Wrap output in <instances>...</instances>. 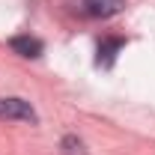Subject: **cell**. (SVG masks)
<instances>
[{
	"instance_id": "cell-1",
	"label": "cell",
	"mask_w": 155,
	"mask_h": 155,
	"mask_svg": "<svg viewBox=\"0 0 155 155\" xmlns=\"http://www.w3.org/2000/svg\"><path fill=\"white\" fill-rule=\"evenodd\" d=\"M0 119H21V122H36L39 116L24 98H0Z\"/></svg>"
},
{
	"instance_id": "cell-2",
	"label": "cell",
	"mask_w": 155,
	"mask_h": 155,
	"mask_svg": "<svg viewBox=\"0 0 155 155\" xmlns=\"http://www.w3.org/2000/svg\"><path fill=\"white\" fill-rule=\"evenodd\" d=\"M125 9V0H84V12L93 18H114Z\"/></svg>"
},
{
	"instance_id": "cell-3",
	"label": "cell",
	"mask_w": 155,
	"mask_h": 155,
	"mask_svg": "<svg viewBox=\"0 0 155 155\" xmlns=\"http://www.w3.org/2000/svg\"><path fill=\"white\" fill-rule=\"evenodd\" d=\"M122 45H125V42H122V39H101V45H98V66H104V69H107V66H114V60H116V54H119V51H122Z\"/></svg>"
},
{
	"instance_id": "cell-4",
	"label": "cell",
	"mask_w": 155,
	"mask_h": 155,
	"mask_svg": "<svg viewBox=\"0 0 155 155\" xmlns=\"http://www.w3.org/2000/svg\"><path fill=\"white\" fill-rule=\"evenodd\" d=\"M9 45H12V51L21 54V57H39L42 54V42L33 39V36H15Z\"/></svg>"
},
{
	"instance_id": "cell-5",
	"label": "cell",
	"mask_w": 155,
	"mask_h": 155,
	"mask_svg": "<svg viewBox=\"0 0 155 155\" xmlns=\"http://www.w3.org/2000/svg\"><path fill=\"white\" fill-rule=\"evenodd\" d=\"M63 155H87V149H84V143L78 140L75 134H69V137H63Z\"/></svg>"
}]
</instances>
